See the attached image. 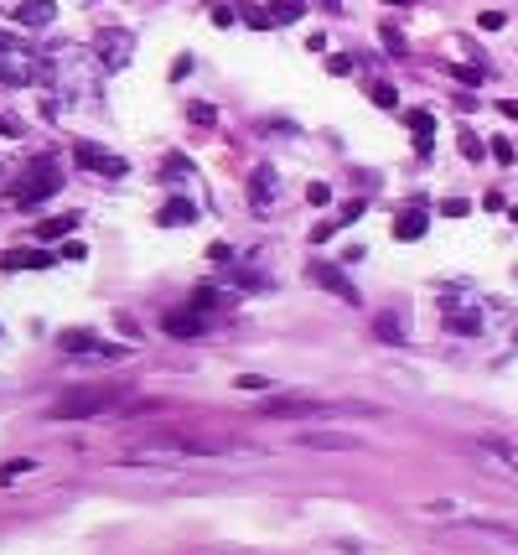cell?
<instances>
[{
	"instance_id": "1",
	"label": "cell",
	"mask_w": 518,
	"mask_h": 555,
	"mask_svg": "<svg viewBox=\"0 0 518 555\" xmlns=\"http://www.w3.org/2000/svg\"><path fill=\"white\" fill-rule=\"evenodd\" d=\"M259 415L316 421V415H379V410L373 405H347V400H322V395H270V400H259Z\"/></svg>"
},
{
	"instance_id": "2",
	"label": "cell",
	"mask_w": 518,
	"mask_h": 555,
	"mask_svg": "<svg viewBox=\"0 0 518 555\" xmlns=\"http://www.w3.org/2000/svg\"><path fill=\"white\" fill-rule=\"evenodd\" d=\"M146 400H130L124 390H73L52 400V415L58 421H93V415H115V410H140Z\"/></svg>"
},
{
	"instance_id": "3",
	"label": "cell",
	"mask_w": 518,
	"mask_h": 555,
	"mask_svg": "<svg viewBox=\"0 0 518 555\" xmlns=\"http://www.w3.org/2000/svg\"><path fill=\"white\" fill-rule=\"evenodd\" d=\"M62 192V166L52 161V156H36V161H27V172H21V182H16V203L21 208H42L47 197H58Z\"/></svg>"
},
{
	"instance_id": "4",
	"label": "cell",
	"mask_w": 518,
	"mask_h": 555,
	"mask_svg": "<svg viewBox=\"0 0 518 555\" xmlns=\"http://www.w3.org/2000/svg\"><path fill=\"white\" fill-rule=\"evenodd\" d=\"M0 78L5 84H36V78H47V62L31 52V42L0 31Z\"/></svg>"
},
{
	"instance_id": "5",
	"label": "cell",
	"mask_w": 518,
	"mask_h": 555,
	"mask_svg": "<svg viewBox=\"0 0 518 555\" xmlns=\"http://www.w3.org/2000/svg\"><path fill=\"white\" fill-rule=\"evenodd\" d=\"M73 161L78 166H89V172H99V177H109V182H120V177H130V161L115 151H104L99 141H73Z\"/></svg>"
},
{
	"instance_id": "6",
	"label": "cell",
	"mask_w": 518,
	"mask_h": 555,
	"mask_svg": "<svg viewBox=\"0 0 518 555\" xmlns=\"http://www.w3.org/2000/svg\"><path fill=\"white\" fill-rule=\"evenodd\" d=\"M311 280H316L322 291H332V296H342L347 307H358V302H363V296H358V286H353V280L342 276V265H311Z\"/></svg>"
},
{
	"instance_id": "7",
	"label": "cell",
	"mask_w": 518,
	"mask_h": 555,
	"mask_svg": "<svg viewBox=\"0 0 518 555\" xmlns=\"http://www.w3.org/2000/svg\"><path fill=\"white\" fill-rule=\"evenodd\" d=\"M135 52V36L130 31H99V62L104 68H124Z\"/></svg>"
},
{
	"instance_id": "8",
	"label": "cell",
	"mask_w": 518,
	"mask_h": 555,
	"mask_svg": "<svg viewBox=\"0 0 518 555\" xmlns=\"http://www.w3.org/2000/svg\"><path fill=\"white\" fill-rule=\"evenodd\" d=\"M161 327H166L171 338H197V333L208 327V317H203L197 307H182V311H166V317H161Z\"/></svg>"
},
{
	"instance_id": "9",
	"label": "cell",
	"mask_w": 518,
	"mask_h": 555,
	"mask_svg": "<svg viewBox=\"0 0 518 555\" xmlns=\"http://www.w3.org/2000/svg\"><path fill=\"white\" fill-rule=\"evenodd\" d=\"M58 342L68 348V353H99V358H124V353H130V348H109V342H99L93 333H62Z\"/></svg>"
},
{
	"instance_id": "10",
	"label": "cell",
	"mask_w": 518,
	"mask_h": 555,
	"mask_svg": "<svg viewBox=\"0 0 518 555\" xmlns=\"http://www.w3.org/2000/svg\"><path fill=\"white\" fill-rule=\"evenodd\" d=\"M275 192H280V182H275V166H254V177H249V203L265 213L275 203Z\"/></svg>"
},
{
	"instance_id": "11",
	"label": "cell",
	"mask_w": 518,
	"mask_h": 555,
	"mask_svg": "<svg viewBox=\"0 0 518 555\" xmlns=\"http://www.w3.org/2000/svg\"><path fill=\"white\" fill-rule=\"evenodd\" d=\"M47 265H58L47 249H11V254H0V270H47Z\"/></svg>"
},
{
	"instance_id": "12",
	"label": "cell",
	"mask_w": 518,
	"mask_h": 555,
	"mask_svg": "<svg viewBox=\"0 0 518 555\" xmlns=\"http://www.w3.org/2000/svg\"><path fill=\"white\" fill-rule=\"evenodd\" d=\"M426 229H430L426 208H404V213L394 218V239H426Z\"/></svg>"
},
{
	"instance_id": "13",
	"label": "cell",
	"mask_w": 518,
	"mask_h": 555,
	"mask_svg": "<svg viewBox=\"0 0 518 555\" xmlns=\"http://www.w3.org/2000/svg\"><path fill=\"white\" fill-rule=\"evenodd\" d=\"M296 441L301 446H327V452H353L358 446V436H337V431H301Z\"/></svg>"
},
{
	"instance_id": "14",
	"label": "cell",
	"mask_w": 518,
	"mask_h": 555,
	"mask_svg": "<svg viewBox=\"0 0 518 555\" xmlns=\"http://www.w3.org/2000/svg\"><path fill=\"white\" fill-rule=\"evenodd\" d=\"M410 130H415V151L430 156V146H435V120H430L426 109H410Z\"/></svg>"
},
{
	"instance_id": "15",
	"label": "cell",
	"mask_w": 518,
	"mask_h": 555,
	"mask_svg": "<svg viewBox=\"0 0 518 555\" xmlns=\"http://www.w3.org/2000/svg\"><path fill=\"white\" fill-rule=\"evenodd\" d=\"M373 333H379L384 342H404V333H410V322H404L399 311H379V317H373Z\"/></svg>"
},
{
	"instance_id": "16",
	"label": "cell",
	"mask_w": 518,
	"mask_h": 555,
	"mask_svg": "<svg viewBox=\"0 0 518 555\" xmlns=\"http://www.w3.org/2000/svg\"><path fill=\"white\" fill-rule=\"evenodd\" d=\"M446 327H451V333H466V338H472V333L482 327V311H472V307H446Z\"/></svg>"
},
{
	"instance_id": "17",
	"label": "cell",
	"mask_w": 518,
	"mask_h": 555,
	"mask_svg": "<svg viewBox=\"0 0 518 555\" xmlns=\"http://www.w3.org/2000/svg\"><path fill=\"white\" fill-rule=\"evenodd\" d=\"M192 218H197V208H192L187 197H171V203L161 208V218H155V223H166V229H177V223H192Z\"/></svg>"
},
{
	"instance_id": "18",
	"label": "cell",
	"mask_w": 518,
	"mask_h": 555,
	"mask_svg": "<svg viewBox=\"0 0 518 555\" xmlns=\"http://www.w3.org/2000/svg\"><path fill=\"white\" fill-rule=\"evenodd\" d=\"M265 11H270V21H275V27H291V21H301V16H306V5H301V0H270Z\"/></svg>"
},
{
	"instance_id": "19",
	"label": "cell",
	"mask_w": 518,
	"mask_h": 555,
	"mask_svg": "<svg viewBox=\"0 0 518 555\" xmlns=\"http://www.w3.org/2000/svg\"><path fill=\"white\" fill-rule=\"evenodd\" d=\"M73 223H78V218H47L36 234H42V239H62V234H73Z\"/></svg>"
},
{
	"instance_id": "20",
	"label": "cell",
	"mask_w": 518,
	"mask_h": 555,
	"mask_svg": "<svg viewBox=\"0 0 518 555\" xmlns=\"http://www.w3.org/2000/svg\"><path fill=\"white\" fill-rule=\"evenodd\" d=\"M457 141H461V156H466V161H482V135H472V130H461Z\"/></svg>"
},
{
	"instance_id": "21",
	"label": "cell",
	"mask_w": 518,
	"mask_h": 555,
	"mask_svg": "<svg viewBox=\"0 0 518 555\" xmlns=\"http://www.w3.org/2000/svg\"><path fill=\"white\" fill-rule=\"evenodd\" d=\"M379 36H384V47H389L394 58H404V52H410V47H404V31H399V27H384Z\"/></svg>"
},
{
	"instance_id": "22",
	"label": "cell",
	"mask_w": 518,
	"mask_h": 555,
	"mask_svg": "<svg viewBox=\"0 0 518 555\" xmlns=\"http://www.w3.org/2000/svg\"><path fill=\"white\" fill-rule=\"evenodd\" d=\"M373 104H379V109H394V104H399L394 84H373Z\"/></svg>"
},
{
	"instance_id": "23",
	"label": "cell",
	"mask_w": 518,
	"mask_h": 555,
	"mask_svg": "<svg viewBox=\"0 0 518 555\" xmlns=\"http://www.w3.org/2000/svg\"><path fill=\"white\" fill-rule=\"evenodd\" d=\"M192 307H197V311H213L218 307V291H213V286H197V291H192Z\"/></svg>"
},
{
	"instance_id": "24",
	"label": "cell",
	"mask_w": 518,
	"mask_h": 555,
	"mask_svg": "<svg viewBox=\"0 0 518 555\" xmlns=\"http://www.w3.org/2000/svg\"><path fill=\"white\" fill-rule=\"evenodd\" d=\"M234 390H249V395H259V390H270V379H259V374H239V379H234Z\"/></svg>"
},
{
	"instance_id": "25",
	"label": "cell",
	"mask_w": 518,
	"mask_h": 555,
	"mask_svg": "<svg viewBox=\"0 0 518 555\" xmlns=\"http://www.w3.org/2000/svg\"><path fill=\"white\" fill-rule=\"evenodd\" d=\"M21 472H36V467H31V462H21V457H16V462H5V467H0V483H16Z\"/></svg>"
},
{
	"instance_id": "26",
	"label": "cell",
	"mask_w": 518,
	"mask_h": 555,
	"mask_svg": "<svg viewBox=\"0 0 518 555\" xmlns=\"http://www.w3.org/2000/svg\"><path fill=\"white\" fill-rule=\"evenodd\" d=\"M441 213H446V218H466V213H472V203H466V197H446Z\"/></svg>"
},
{
	"instance_id": "27",
	"label": "cell",
	"mask_w": 518,
	"mask_h": 555,
	"mask_svg": "<svg viewBox=\"0 0 518 555\" xmlns=\"http://www.w3.org/2000/svg\"><path fill=\"white\" fill-rule=\"evenodd\" d=\"M451 73H457L461 84H482V68H472V62H457Z\"/></svg>"
},
{
	"instance_id": "28",
	"label": "cell",
	"mask_w": 518,
	"mask_h": 555,
	"mask_svg": "<svg viewBox=\"0 0 518 555\" xmlns=\"http://www.w3.org/2000/svg\"><path fill=\"white\" fill-rule=\"evenodd\" d=\"M306 197L322 208V203H332V187H327V182H311V187H306Z\"/></svg>"
},
{
	"instance_id": "29",
	"label": "cell",
	"mask_w": 518,
	"mask_h": 555,
	"mask_svg": "<svg viewBox=\"0 0 518 555\" xmlns=\"http://www.w3.org/2000/svg\"><path fill=\"white\" fill-rule=\"evenodd\" d=\"M503 21H508L503 11H482V16H477V27H482V31H498V27H503Z\"/></svg>"
},
{
	"instance_id": "30",
	"label": "cell",
	"mask_w": 518,
	"mask_h": 555,
	"mask_svg": "<svg viewBox=\"0 0 518 555\" xmlns=\"http://www.w3.org/2000/svg\"><path fill=\"white\" fill-rule=\"evenodd\" d=\"M332 234H337V223H316V229H311V245H327Z\"/></svg>"
},
{
	"instance_id": "31",
	"label": "cell",
	"mask_w": 518,
	"mask_h": 555,
	"mask_svg": "<svg viewBox=\"0 0 518 555\" xmlns=\"http://www.w3.org/2000/svg\"><path fill=\"white\" fill-rule=\"evenodd\" d=\"M187 115H192V120H197V125H213V109H208V104H192Z\"/></svg>"
},
{
	"instance_id": "32",
	"label": "cell",
	"mask_w": 518,
	"mask_h": 555,
	"mask_svg": "<svg viewBox=\"0 0 518 555\" xmlns=\"http://www.w3.org/2000/svg\"><path fill=\"white\" fill-rule=\"evenodd\" d=\"M492 156H498V161L508 166V161H514V146H508V141H492Z\"/></svg>"
},
{
	"instance_id": "33",
	"label": "cell",
	"mask_w": 518,
	"mask_h": 555,
	"mask_svg": "<svg viewBox=\"0 0 518 555\" xmlns=\"http://www.w3.org/2000/svg\"><path fill=\"white\" fill-rule=\"evenodd\" d=\"M327 73H337V78H342V73H353V62H347V58H327Z\"/></svg>"
},
{
	"instance_id": "34",
	"label": "cell",
	"mask_w": 518,
	"mask_h": 555,
	"mask_svg": "<svg viewBox=\"0 0 518 555\" xmlns=\"http://www.w3.org/2000/svg\"><path fill=\"white\" fill-rule=\"evenodd\" d=\"M498 109H503V115H508V120L518 125V99H498Z\"/></svg>"
},
{
	"instance_id": "35",
	"label": "cell",
	"mask_w": 518,
	"mask_h": 555,
	"mask_svg": "<svg viewBox=\"0 0 518 555\" xmlns=\"http://www.w3.org/2000/svg\"><path fill=\"white\" fill-rule=\"evenodd\" d=\"M0 135L11 141V135H16V120H5V115H0Z\"/></svg>"
},
{
	"instance_id": "36",
	"label": "cell",
	"mask_w": 518,
	"mask_h": 555,
	"mask_svg": "<svg viewBox=\"0 0 518 555\" xmlns=\"http://www.w3.org/2000/svg\"><path fill=\"white\" fill-rule=\"evenodd\" d=\"M384 5H415V0H384Z\"/></svg>"
},
{
	"instance_id": "37",
	"label": "cell",
	"mask_w": 518,
	"mask_h": 555,
	"mask_svg": "<svg viewBox=\"0 0 518 555\" xmlns=\"http://www.w3.org/2000/svg\"><path fill=\"white\" fill-rule=\"evenodd\" d=\"M508 218H514V223H518V203H514V208H508Z\"/></svg>"
}]
</instances>
